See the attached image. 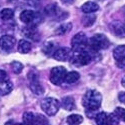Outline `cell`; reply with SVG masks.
Returning a JSON list of instances; mask_svg holds the SVG:
<instances>
[{
  "mask_svg": "<svg viewBox=\"0 0 125 125\" xmlns=\"http://www.w3.org/2000/svg\"><path fill=\"white\" fill-rule=\"evenodd\" d=\"M116 66L122 70H125V57L119 60H116Z\"/></svg>",
  "mask_w": 125,
  "mask_h": 125,
  "instance_id": "cell-30",
  "label": "cell"
},
{
  "mask_svg": "<svg viewBox=\"0 0 125 125\" xmlns=\"http://www.w3.org/2000/svg\"><path fill=\"white\" fill-rule=\"evenodd\" d=\"M6 125H26L24 123H18V124H15V123H12V122H8L6 123Z\"/></svg>",
  "mask_w": 125,
  "mask_h": 125,
  "instance_id": "cell-33",
  "label": "cell"
},
{
  "mask_svg": "<svg viewBox=\"0 0 125 125\" xmlns=\"http://www.w3.org/2000/svg\"><path fill=\"white\" fill-rule=\"evenodd\" d=\"M121 83H122V85L125 87V77H123V79H122V81H121Z\"/></svg>",
  "mask_w": 125,
  "mask_h": 125,
  "instance_id": "cell-35",
  "label": "cell"
},
{
  "mask_svg": "<svg viewBox=\"0 0 125 125\" xmlns=\"http://www.w3.org/2000/svg\"><path fill=\"white\" fill-rule=\"evenodd\" d=\"M98 9H99V5L93 1H87L81 6V10L86 14L93 13V12L97 11Z\"/></svg>",
  "mask_w": 125,
  "mask_h": 125,
  "instance_id": "cell-12",
  "label": "cell"
},
{
  "mask_svg": "<svg viewBox=\"0 0 125 125\" xmlns=\"http://www.w3.org/2000/svg\"><path fill=\"white\" fill-rule=\"evenodd\" d=\"M23 32H24V35H25L26 37H28V38H30V39H32V40H35V41L38 40V37H39V35H38V31H37V29H36V27H35L34 25H32V26H28V27L24 28Z\"/></svg>",
  "mask_w": 125,
  "mask_h": 125,
  "instance_id": "cell-13",
  "label": "cell"
},
{
  "mask_svg": "<svg viewBox=\"0 0 125 125\" xmlns=\"http://www.w3.org/2000/svg\"><path fill=\"white\" fill-rule=\"evenodd\" d=\"M96 20V16L95 15H85L82 18V23L85 27H89L91 25H93V23L95 22Z\"/></svg>",
  "mask_w": 125,
  "mask_h": 125,
  "instance_id": "cell-25",
  "label": "cell"
},
{
  "mask_svg": "<svg viewBox=\"0 0 125 125\" xmlns=\"http://www.w3.org/2000/svg\"><path fill=\"white\" fill-rule=\"evenodd\" d=\"M6 80H8L7 73H6L4 70L0 69V82H3V81H6Z\"/></svg>",
  "mask_w": 125,
  "mask_h": 125,
  "instance_id": "cell-31",
  "label": "cell"
},
{
  "mask_svg": "<svg viewBox=\"0 0 125 125\" xmlns=\"http://www.w3.org/2000/svg\"><path fill=\"white\" fill-rule=\"evenodd\" d=\"M67 74V71L62 66H56L52 68L50 72V81L54 85H60L62 82L65 80V76Z\"/></svg>",
  "mask_w": 125,
  "mask_h": 125,
  "instance_id": "cell-7",
  "label": "cell"
},
{
  "mask_svg": "<svg viewBox=\"0 0 125 125\" xmlns=\"http://www.w3.org/2000/svg\"><path fill=\"white\" fill-rule=\"evenodd\" d=\"M13 85L12 83L6 80L3 82H0V95H6L8 93H10V91L12 90Z\"/></svg>",
  "mask_w": 125,
  "mask_h": 125,
  "instance_id": "cell-15",
  "label": "cell"
},
{
  "mask_svg": "<svg viewBox=\"0 0 125 125\" xmlns=\"http://www.w3.org/2000/svg\"><path fill=\"white\" fill-rule=\"evenodd\" d=\"M79 78H80V75H79L78 72H76V71H71V72H69V73L66 74L64 81H65L66 83H68V84H71V83H74V82L78 81Z\"/></svg>",
  "mask_w": 125,
  "mask_h": 125,
  "instance_id": "cell-20",
  "label": "cell"
},
{
  "mask_svg": "<svg viewBox=\"0 0 125 125\" xmlns=\"http://www.w3.org/2000/svg\"><path fill=\"white\" fill-rule=\"evenodd\" d=\"M13 16H14V12H13V10L10 8H4L0 11V18L2 20H5V21L6 20L12 19Z\"/></svg>",
  "mask_w": 125,
  "mask_h": 125,
  "instance_id": "cell-23",
  "label": "cell"
},
{
  "mask_svg": "<svg viewBox=\"0 0 125 125\" xmlns=\"http://www.w3.org/2000/svg\"><path fill=\"white\" fill-rule=\"evenodd\" d=\"M11 68H12L14 73L19 74V73H21V71L23 70V64L20 63L18 61H13L11 63Z\"/></svg>",
  "mask_w": 125,
  "mask_h": 125,
  "instance_id": "cell-26",
  "label": "cell"
},
{
  "mask_svg": "<svg viewBox=\"0 0 125 125\" xmlns=\"http://www.w3.org/2000/svg\"><path fill=\"white\" fill-rule=\"evenodd\" d=\"M31 48H32V46H31V43L29 42V41L27 40H20L19 43H18V51L20 52V53H28V52L31 50Z\"/></svg>",
  "mask_w": 125,
  "mask_h": 125,
  "instance_id": "cell-16",
  "label": "cell"
},
{
  "mask_svg": "<svg viewBox=\"0 0 125 125\" xmlns=\"http://www.w3.org/2000/svg\"><path fill=\"white\" fill-rule=\"evenodd\" d=\"M112 29L114 31V33L118 36H125V24L117 22L112 24Z\"/></svg>",
  "mask_w": 125,
  "mask_h": 125,
  "instance_id": "cell-19",
  "label": "cell"
},
{
  "mask_svg": "<svg viewBox=\"0 0 125 125\" xmlns=\"http://www.w3.org/2000/svg\"><path fill=\"white\" fill-rule=\"evenodd\" d=\"M35 117H36V115H34L32 112H25L22 117L23 123L26 125H34Z\"/></svg>",
  "mask_w": 125,
  "mask_h": 125,
  "instance_id": "cell-24",
  "label": "cell"
},
{
  "mask_svg": "<svg viewBox=\"0 0 125 125\" xmlns=\"http://www.w3.org/2000/svg\"><path fill=\"white\" fill-rule=\"evenodd\" d=\"M113 56L115 60H119L125 57V45H119L113 50Z\"/></svg>",
  "mask_w": 125,
  "mask_h": 125,
  "instance_id": "cell-21",
  "label": "cell"
},
{
  "mask_svg": "<svg viewBox=\"0 0 125 125\" xmlns=\"http://www.w3.org/2000/svg\"><path fill=\"white\" fill-rule=\"evenodd\" d=\"M71 54V51L67 47H62V48H57L56 51L53 53V58L56 59L57 61H66Z\"/></svg>",
  "mask_w": 125,
  "mask_h": 125,
  "instance_id": "cell-10",
  "label": "cell"
},
{
  "mask_svg": "<svg viewBox=\"0 0 125 125\" xmlns=\"http://www.w3.org/2000/svg\"><path fill=\"white\" fill-rule=\"evenodd\" d=\"M62 2L70 4V3H73V2H74V0H62Z\"/></svg>",
  "mask_w": 125,
  "mask_h": 125,
  "instance_id": "cell-34",
  "label": "cell"
},
{
  "mask_svg": "<svg viewBox=\"0 0 125 125\" xmlns=\"http://www.w3.org/2000/svg\"><path fill=\"white\" fill-rule=\"evenodd\" d=\"M114 114H115V116H116L119 120L125 121V108L117 107L115 110H114Z\"/></svg>",
  "mask_w": 125,
  "mask_h": 125,
  "instance_id": "cell-28",
  "label": "cell"
},
{
  "mask_svg": "<svg viewBox=\"0 0 125 125\" xmlns=\"http://www.w3.org/2000/svg\"><path fill=\"white\" fill-rule=\"evenodd\" d=\"M59 107H60V103L55 98L48 97L41 101V108H42V110L47 115H50V116L55 115L57 111L59 110Z\"/></svg>",
  "mask_w": 125,
  "mask_h": 125,
  "instance_id": "cell-4",
  "label": "cell"
},
{
  "mask_svg": "<svg viewBox=\"0 0 125 125\" xmlns=\"http://www.w3.org/2000/svg\"><path fill=\"white\" fill-rule=\"evenodd\" d=\"M45 13L47 15H56V5L51 4L45 7Z\"/></svg>",
  "mask_w": 125,
  "mask_h": 125,
  "instance_id": "cell-29",
  "label": "cell"
},
{
  "mask_svg": "<svg viewBox=\"0 0 125 125\" xmlns=\"http://www.w3.org/2000/svg\"><path fill=\"white\" fill-rule=\"evenodd\" d=\"M71 29H72V24H71V23L61 24V25L55 30V34H56V35H64V34L68 33Z\"/></svg>",
  "mask_w": 125,
  "mask_h": 125,
  "instance_id": "cell-18",
  "label": "cell"
},
{
  "mask_svg": "<svg viewBox=\"0 0 125 125\" xmlns=\"http://www.w3.org/2000/svg\"><path fill=\"white\" fill-rule=\"evenodd\" d=\"M92 57L91 54L85 49L82 50H74V53L70 56V62L74 66H84L90 63Z\"/></svg>",
  "mask_w": 125,
  "mask_h": 125,
  "instance_id": "cell-2",
  "label": "cell"
},
{
  "mask_svg": "<svg viewBox=\"0 0 125 125\" xmlns=\"http://www.w3.org/2000/svg\"><path fill=\"white\" fill-rule=\"evenodd\" d=\"M34 125H48V120L44 115L38 114V115H36V117H35Z\"/></svg>",
  "mask_w": 125,
  "mask_h": 125,
  "instance_id": "cell-27",
  "label": "cell"
},
{
  "mask_svg": "<svg viewBox=\"0 0 125 125\" xmlns=\"http://www.w3.org/2000/svg\"><path fill=\"white\" fill-rule=\"evenodd\" d=\"M56 44L54 42H46L43 47H42V51H43V53L46 54V55H50L52 53H54V52L56 51Z\"/></svg>",
  "mask_w": 125,
  "mask_h": 125,
  "instance_id": "cell-17",
  "label": "cell"
},
{
  "mask_svg": "<svg viewBox=\"0 0 125 125\" xmlns=\"http://www.w3.org/2000/svg\"><path fill=\"white\" fill-rule=\"evenodd\" d=\"M102 102V96L96 90H88L82 98V104L87 111L97 110Z\"/></svg>",
  "mask_w": 125,
  "mask_h": 125,
  "instance_id": "cell-1",
  "label": "cell"
},
{
  "mask_svg": "<svg viewBox=\"0 0 125 125\" xmlns=\"http://www.w3.org/2000/svg\"><path fill=\"white\" fill-rule=\"evenodd\" d=\"M16 43V39L15 37L11 35H3L0 37V47L3 50H11Z\"/></svg>",
  "mask_w": 125,
  "mask_h": 125,
  "instance_id": "cell-9",
  "label": "cell"
},
{
  "mask_svg": "<svg viewBox=\"0 0 125 125\" xmlns=\"http://www.w3.org/2000/svg\"><path fill=\"white\" fill-rule=\"evenodd\" d=\"M83 122V117L78 114H71L67 117V123L70 125H78Z\"/></svg>",
  "mask_w": 125,
  "mask_h": 125,
  "instance_id": "cell-22",
  "label": "cell"
},
{
  "mask_svg": "<svg viewBox=\"0 0 125 125\" xmlns=\"http://www.w3.org/2000/svg\"><path fill=\"white\" fill-rule=\"evenodd\" d=\"M88 44V39L85 33L79 32L75 34L71 40V46L73 48V50H82L85 49Z\"/></svg>",
  "mask_w": 125,
  "mask_h": 125,
  "instance_id": "cell-8",
  "label": "cell"
},
{
  "mask_svg": "<svg viewBox=\"0 0 125 125\" xmlns=\"http://www.w3.org/2000/svg\"><path fill=\"white\" fill-rule=\"evenodd\" d=\"M118 98H119V101L123 104H125V92H120L119 95H118Z\"/></svg>",
  "mask_w": 125,
  "mask_h": 125,
  "instance_id": "cell-32",
  "label": "cell"
},
{
  "mask_svg": "<svg viewBox=\"0 0 125 125\" xmlns=\"http://www.w3.org/2000/svg\"><path fill=\"white\" fill-rule=\"evenodd\" d=\"M35 13L32 10H23L20 13V20L25 24H31L35 20Z\"/></svg>",
  "mask_w": 125,
  "mask_h": 125,
  "instance_id": "cell-11",
  "label": "cell"
},
{
  "mask_svg": "<svg viewBox=\"0 0 125 125\" xmlns=\"http://www.w3.org/2000/svg\"><path fill=\"white\" fill-rule=\"evenodd\" d=\"M88 45L93 51H98V50L108 48L110 45V42L108 38L104 34H95L89 39Z\"/></svg>",
  "mask_w": 125,
  "mask_h": 125,
  "instance_id": "cell-3",
  "label": "cell"
},
{
  "mask_svg": "<svg viewBox=\"0 0 125 125\" xmlns=\"http://www.w3.org/2000/svg\"><path fill=\"white\" fill-rule=\"evenodd\" d=\"M97 125H117L119 119L115 116V114H109L107 112H100L95 116Z\"/></svg>",
  "mask_w": 125,
  "mask_h": 125,
  "instance_id": "cell-5",
  "label": "cell"
},
{
  "mask_svg": "<svg viewBox=\"0 0 125 125\" xmlns=\"http://www.w3.org/2000/svg\"><path fill=\"white\" fill-rule=\"evenodd\" d=\"M61 106L65 110H68V111L73 110L75 108V101H74L73 97H71V96L64 97L61 101Z\"/></svg>",
  "mask_w": 125,
  "mask_h": 125,
  "instance_id": "cell-14",
  "label": "cell"
},
{
  "mask_svg": "<svg viewBox=\"0 0 125 125\" xmlns=\"http://www.w3.org/2000/svg\"><path fill=\"white\" fill-rule=\"evenodd\" d=\"M28 80L30 83V89L36 95H42L44 93V88L40 84L38 74L34 71H29L28 73Z\"/></svg>",
  "mask_w": 125,
  "mask_h": 125,
  "instance_id": "cell-6",
  "label": "cell"
}]
</instances>
